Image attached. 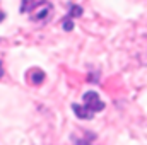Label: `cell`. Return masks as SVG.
<instances>
[{
	"mask_svg": "<svg viewBox=\"0 0 147 145\" xmlns=\"http://www.w3.org/2000/svg\"><path fill=\"white\" fill-rule=\"evenodd\" d=\"M21 10L29 12V19L34 21V22H46L51 17L53 5L50 2H46V0H38V2L24 0L22 5H21Z\"/></svg>",
	"mask_w": 147,
	"mask_h": 145,
	"instance_id": "obj_2",
	"label": "cell"
},
{
	"mask_svg": "<svg viewBox=\"0 0 147 145\" xmlns=\"http://www.w3.org/2000/svg\"><path fill=\"white\" fill-rule=\"evenodd\" d=\"M43 80H45V73L41 72V70H31V72H29V82H31V84H41V82H43Z\"/></svg>",
	"mask_w": 147,
	"mask_h": 145,
	"instance_id": "obj_3",
	"label": "cell"
},
{
	"mask_svg": "<svg viewBox=\"0 0 147 145\" xmlns=\"http://www.w3.org/2000/svg\"><path fill=\"white\" fill-rule=\"evenodd\" d=\"M62 24H63V29H65V31H72V29H74V24H72V21H70V19H65Z\"/></svg>",
	"mask_w": 147,
	"mask_h": 145,
	"instance_id": "obj_5",
	"label": "cell"
},
{
	"mask_svg": "<svg viewBox=\"0 0 147 145\" xmlns=\"http://www.w3.org/2000/svg\"><path fill=\"white\" fill-rule=\"evenodd\" d=\"M82 103H84V104H72L74 113H75L80 119H91V118L94 116V113L105 109V103L99 99L98 92H94V91L86 92L84 97H82Z\"/></svg>",
	"mask_w": 147,
	"mask_h": 145,
	"instance_id": "obj_1",
	"label": "cell"
},
{
	"mask_svg": "<svg viewBox=\"0 0 147 145\" xmlns=\"http://www.w3.org/2000/svg\"><path fill=\"white\" fill-rule=\"evenodd\" d=\"M80 14H82V9L77 7V5H72V9H70V15H72V17H79Z\"/></svg>",
	"mask_w": 147,
	"mask_h": 145,
	"instance_id": "obj_4",
	"label": "cell"
},
{
	"mask_svg": "<svg viewBox=\"0 0 147 145\" xmlns=\"http://www.w3.org/2000/svg\"><path fill=\"white\" fill-rule=\"evenodd\" d=\"M3 75V68H2V62H0V77Z\"/></svg>",
	"mask_w": 147,
	"mask_h": 145,
	"instance_id": "obj_6",
	"label": "cell"
}]
</instances>
